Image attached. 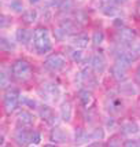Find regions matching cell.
<instances>
[{
  "label": "cell",
  "mask_w": 140,
  "mask_h": 147,
  "mask_svg": "<svg viewBox=\"0 0 140 147\" xmlns=\"http://www.w3.org/2000/svg\"><path fill=\"white\" fill-rule=\"evenodd\" d=\"M33 47L37 54L44 55L52 50V41L50 37V32L44 26H37L33 30Z\"/></svg>",
  "instance_id": "1"
},
{
  "label": "cell",
  "mask_w": 140,
  "mask_h": 147,
  "mask_svg": "<svg viewBox=\"0 0 140 147\" xmlns=\"http://www.w3.org/2000/svg\"><path fill=\"white\" fill-rule=\"evenodd\" d=\"M32 74H33L32 65L29 63L26 59L19 58L17 61H14V63L11 65V76L19 83H25L28 80H30Z\"/></svg>",
  "instance_id": "2"
},
{
  "label": "cell",
  "mask_w": 140,
  "mask_h": 147,
  "mask_svg": "<svg viewBox=\"0 0 140 147\" xmlns=\"http://www.w3.org/2000/svg\"><path fill=\"white\" fill-rule=\"evenodd\" d=\"M21 103V94L17 88H8L3 96V107L6 114H11L18 109Z\"/></svg>",
  "instance_id": "3"
},
{
  "label": "cell",
  "mask_w": 140,
  "mask_h": 147,
  "mask_svg": "<svg viewBox=\"0 0 140 147\" xmlns=\"http://www.w3.org/2000/svg\"><path fill=\"white\" fill-rule=\"evenodd\" d=\"M67 65V59L62 54H52L44 61V66L51 71H61L63 70Z\"/></svg>",
  "instance_id": "4"
},
{
  "label": "cell",
  "mask_w": 140,
  "mask_h": 147,
  "mask_svg": "<svg viewBox=\"0 0 140 147\" xmlns=\"http://www.w3.org/2000/svg\"><path fill=\"white\" fill-rule=\"evenodd\" d=\"M40 95L45 98V99H51V100H57L59 95H61V90L57 84L54 83H44L41 85V88L38 90Z\"/></svg>",
  "instance_id": "5"
},
{
  "label": "cell",
  "mask_w": 140,
  "mask_h": 147,
  "mask_svg": "<svg viewBox=\"0 0 140 147\" xmlns=\"http://www.w3.org/2000/svg\"><path fill=\"white\" fill-rule=\"evenodd\" d=\"M117 37L120 40V43L124 45H128V44H132L135 40L137 38V33L135 29H131V28H120L117 30Z\"/></svg>",
  "instance_id": "6"
},
{
  "label": "cell",
  "mask_w": 140,
  "mask_h": 147,
  "mask_svg": "<svg viewBox=\"0 0 140 147\" xmlns=\"http://www.w3.org/2000/svg\"><path fill=\"white\" fill-rule=\"evenodd\" d=\"M50 140L52 143H66L69 140V135L61 127H54L50 132Z\"/></svg>",
  "instance_id": "7"
},
{
  "label": "cell",
  "mask_w": 140,
  "mask_h": 147,
  "mask_svg": "<svg viewBox=\"0 0 140 147\" xmlns=\"http://www.w3.org/2000/svg\"><path fill=\"white\" fill-rule=\"evenodd\" d=\"M91 69L94 70L95 74H102L103 71L106 70V61H104L103 55L95 54L91 58Z\"/></svg>",
  "instance_id": "8"
},
{
  "label": "cell",
  "mask_w": 140,
  "mask_h": 147,
  "mask_svg": "<svg viewBox=\"0 0 140 147\" xmlns=\"http://www.w3.org/2000/svg\"><path fill=\"white\" fill-rule=\"evenodd\" d=\"M30 134H32V132L26 131L24 127H19V128L14 132V140H15V143H17L18 146L24 147L30 142Z\"/></svg>",
  "instance_id": "9"
},
{
  "label": "cell",
  "mask_w": 140,
  "mask_h": 147,
  "mask_svg": "<svg viewBox=\"0 0 140 147\" xmlns=\"http://www.w3.org/2000/svg\"><path fill=\"white\" fill-rule=\"evenodd\" d=\"M38 115H40V118L45 121L47 124H50L52 125L54 122H55V113H54V110L50 107V106H47V105H41L40 107H38Z\"/></svg>",
  "instance_id": "10"
},
{
  "label": "cell",
  "mask_w": 140,
  "mask_h": 147,
  "mask_svg": "<svg viewBox=\"0 0 140 147\" xmlns=\"http://www.w3.org/2000/svg\"><path fill=\"white\" fill-rule=\"evenodd\" d=\"M17 124L19 127H24V128L32 127L34 124V115L32 113H29V111H26V110H22L17 115Z\"/></svg>",
  "instance_id": "11"
},
{
  "label": "cell",
  "mask_w": 140,
  "mask_h": 147,
  "mask_svg": "<svg viewBox=\"0 0 140 147\" xmlns=\"http://www.w3.org/2000/svg\"><path fill=\"white\" fill-rule=\"evenodd\" d=\"M32 37H33V33L30 32L29 29H26V28H19L18 30L15 32V38H17V41L22 45L29 44V41L32 40Z\"/></svg>",
  "instance_id": "12"
},
{
  "label": "cell",
  "mask_w": 140,
  "mask_h": 147,
  "mask_svg": "<svg viewBox=\"0 0 140 147\" xmlns=\"http://www.w3.org/2000/svg\"><path fill=\"white\" fill-rule=\"evenodd\" d=\"M71 115H73V105L70 100H65L61 105V117L65 122L71 121Z\"/></svg>",
  "instance_id": "13"
},
{
  "label": "cell",
  "mask_w": 140,
  "mask_h": 147,
  "mask_svg": "<svg viewBox=\"0 0 140 147\" xmlns=\"http://www.w3.org/2000/svg\"><path fill=\"white\" fill-rule=\"evenodd\" d=\"M127 71H128L127 67H124V66L118 63H114L111 66V76L117 81H124L127 78Z\"/></svg>",
  "instance_id": "14"
},
{
  "label": "cell",
  "mask_w": 140,
  "mask_h": 147,
  "mask_svg": "<svg viewBox=\"0 0 140 147\" xmlns=\"http://www.w3.org/2000/svg\"><path fill=\"white\" fill-rule=\"evenodd\" d=\"M71 44L74 45L76 48L81 50V48H87L89 44V37L84 33H80V34H76L71 37Z\"/></svg>",
  "instance_id": "15"
},
{
  "label": "cell",
  "mask_w": 140,
  "mask_h": 147,
  "mask_svg": "<svg viewBox=\"0 0 140 147\" xmlns=\"http://www.w3.org/2000/svg\"><path fill=\"white\" fill-rule=\"evenodd\" d=\"M121 132L127 135H135L139 132V125L132 120H127V121L121 122Z\"/></svg>",
  "instance_id": "16"
},
{
  "label": "cell",
  "mask_w": 140,
  "mask_h": 147,
  "mask_svg": "<svg viewBox=\"0 0 140 147\" xmlns=\"http://www.w3.org/2000/svg\"><path fill=\"white\" fill-rule=\"evenodd\" d=\"M78 99H80V103L84 107H89L91 103L94 102V95L89 90H81L78 92Z\"/></svg>",
  "instance_id": "17"
},
{
  "label": "cell",
  "mask_w": 140,
  "mask_h": 147,
  "mask_svg": "<svg viewBox=\"0 0 140 147\" xmlns=\"http://www.w3.org/2000/svg\"><path fill=\"white\" fill-rule=\"evenodd\" d=\"M100 11H102L104 15H107V17H113L117 14L118 11V8L115 4L113 3H110V1H103L102 0V6H100Z\"/></svg>",
  "instance_id": "18"
},
{
  "label": "cell",
  "mask_w": 140,
  "mask_h": 147,
  "mask_svg": "<svg viewBox=\"0 0 140 147\" xmlns=\"http://www.w3.org/2000/svg\"><path fill=\"white\" fill-rule=\"evenodd\" d=\"M88 139H91V138H89L88 132L84 128L76 129V132H74V142H76V144H84V143L88 142Z\"/></svg>",
  "instance_id": "19"
},
{
  "label": "cell",
  "mask_w": 140,
  "mask_h": 147,
  "mask_svg": "<svg viewBox=\"0 0 140 147\" xmlns=\"http://www.w3.org/2000/svg\"><path fill=\"white\" fill-rule=\"evenodd\" d=\"M59 26L62 28V29H65L67 33H73V32H76V28L78 25L76 24V21L74 19H71V18H65L62 19L61 22H59Z\"/></svg>",
  "instance_id": "20"
},
{
  "label": "cell",
  "mask_w": 140,
  "mask_h": 147,
  "mask_svg": "<svg viewBox=\"0 0 140 147\" xmlns=\"http://www.w3.org/2000/svg\"><path fill=\"white\" fill-rule=\"evenodd\" d=\"M37 17H38L37 11H36L34 8H30V10H28V11L24 13V15H22V22L26 24V25H30V24H33V22L37 19Z\"/></svg>",
  "instance_id": "21"
},
{
  "label": "cell",
  "mask_w": 140,
  "mask_h": 147,
  "mask_svg": "<svg viewBox=\"0 0 140 147\" xmlns=\"http://www.w3.org/2000/svg\"><path fill=\"white\" fill-rule=\"evenodd\" d=\"M74 21H76L77 25H85L87 22H88V15L84 13L83 10H78V11H76L74 13Z\"/></svg>",
  "instance_id": "22"
},
{
  "label": "cell",
  "mask_w": 140,
  "mask_h": 147,
  "mask_svg": "<svg viewBox=\"0 0 140 147\" xmlns=\"http://www.w3.org/2000/svg\"><path fill=\"white\" fill-rule=\"evenodd\" d=\"M92 44L95 45V47H98V45H100L104 41V33L102 32V30H95V32L92 33Z\"/></svg>",
  "instance_id": "23"
},
{
  "label": "cell",
  "mask_w": 140,
  "mask_h": 147,
  "mask_svg": "<svg viewBox=\"0 0 140 147\" xmlns=\"http://www.w3.org/2000/svg\"><path fill=\"white\" fill-rule=\"evenodd\" d=\"M0 48H1V51L4 52H11L15 50V45L10 40H7L6 37H1L0 38Z\"/></svg>",
  "instance_id": "24"
},
{
  "label": "cell",
  "mask_w": 140,
  "mask_h": 147,
  "mask_svg": "<svg viewBox=\"0 0 140 147\" xmlns=\"http://www.w3.org/2000/svg\"><path fill=\"white\" fill-rule=\"evenodd\" d=\"M8 6H10V10L14 13H22L24 11V1L22 0H11Z\"/></svg>",
  "instance_id": "25"
},
{
  "label": "cell",
  "mask_w": 140,
  "mask_h": 147,
  "mask_svg": "<svg viewBox=\"0 0 140 147\" xmlns=\"http://www.w3.org/2000/svg\"><path fill=\"white\" fill-rule=\"evenodd\" d=\"M58 8H59L62 13H67L71 8H74V0H62Z\"/></svg>",
  "instance_id": "26"
},
{
  "label": "cell",
  "mask_w": 140,
  "mask_h": 147,
  "mask_svg": "<svg viewBox=\"0 0 140 147\" xmlns=\"http://www.w3.org/2000/svg\"><path fill=\"white\" fill-rule=\"evenodd\" d=\"M21 105L25 107H30V109H36L37 107V102L34 99H30L28 96H21Z\"/></svg>",
  "instance_id": "27"
},
{
  "label": "cell",
  "mask_w": 140,
  "mask_h": 147,
  "mask_svg": "<svg viewBox=\"0 0 140 147\" xmlns=\"http://www.w3.org/2000/svg\"><path fill=\"white\" fill-rule=\"evenodd\" d=\"M89 138L92 140H102L104 138V129L103 128H95L91 134H89Z\"/></svg>",
  "instance_id": "28"
},
{
  "label": "cell",
  "mask_w": 140,
  "mask_h": 147,
  "mask_svg": "<svg viewBox=\"0 0 140 147\" xmlns=\"http://www.w3.org/2000/svg\"><path fill=\"white\" fill-rule=\"evenodd\" d=\"M67 34H69V33L66 32L65 29H62L61 26H59V28H57V29L54 30V36H55V38H57V40H59V41L65 40V38L67 37Z\"/></svg>",
  "instance_id": "29"
},
{
  "label": "cell",
  "mask_w": 140,
  "mask_h": 147,
  "mask_svg": "<svg viewBox=\"0 0 140 147\" xmlns=\"http://www.w3.org/2000/svg\"><path fill=\"white\" fill-rule=\"evenodd\" d=\"M107 147H121V140L118 136H111L107 142Z\"/></svg>",
  "instance_id": "30"
},
{
  "label": "cell",
  "mask_w": 140,
  "mask_h": 147,
  "mask_svg": "<svg viewBox=\"0 0 140 147\" xmlns=\"http://www.w3.org/2000/svg\"><path fill=\"white\" fill-rule=\"evenodd\" d=\"M71 59L74 62H77V63H80L83 61V52L80 51V50H73L71 51Z\"/></svg>",
  "instance_id": "31"
},
{
  "label": "cell",
  "mask_w": 140,
  "mask_h": 147,
  "mask_svg": "<svg viewBox=\"0 0 140 147\" xmlns=\"http://www.w3.org/2000/svg\"><path fill=\"white\" fill-rule=\"evenodd\" d=\"M11 22H13V21H11V18H10V17H7V15H4V14L0 17V28H1V29L7 28V26L10 25Z\"/></svg>",
  "instance_id": "32"
},
{
  "label": "cell",
  "mask_w": 140,
  "mask_h": 147,
  "mask_svg": "<svg viewBox=\"0 0 140 147\" xmlns=\"http://www.w3.org/2000/svg\"><path fill=\"white\" fill-rule=\"evenodd\" d=\"M40 140H41V136H40V134H38L37 131H33L32 134H30V142H32L33 144H38V143H40Z\"/></svg>",
  "instance_id": "33"
},
{
  "label": "cell",
  "mask_w": 140,
  "mask_h": 147,
  "mask_svg": "<svg viewBox=\"0 0 140 147\" xmlns=\"http://www.w3.org/2000/svg\"><path fill=\"white\" fill-rule=\"evenodd\" d=\"M0 77H1L0 85H1V88H3V90H6L7 87H8V77H7V73H6V71H1Z\"/></svg>",
  "instance_id": "34"
},
{
  "label": "cell",
  "mask_w": 140,
  "mask_h": 147,
  "mask_svg": "<svg viewBox=\"0 0 140 147\" xmlns=\"http://www.w3.org/2000/svg\"><path fill=\"white\" fill-rule=\"evenodd\" d=\"M122 147H140V143L137 140H133V139H128L124 142Z\"/></svg>",
  "instance_id": "35"
},
{
  "label": "cell",
  "mask_w": 140,
  "mask_h": 147,
  "mask_svg": "<svg viewBox=\"0 0 140 147\" xmlns=\"http://www.w3.org/2000/svg\"><path fill=\"white\" fill-rule=\"evenodd\" d=\"M61 1L62 0H47V6L50 7H59V4H61Z\"/></svg>",
  "instance_id": "36"
},
{
  "label": "cell",
  "mask_w": 140,
  "mask_h": 147,
  "mask_svg": "<svg viewBox=\"0 0 140 147\" xmlns=\"http://www.w3.org/2000/svg\"><path fill=\"white\" fill-rule=\"evenodd\" d=\"M103 1H110V3H113L115 6H122V4H125L128 0H103Z\"/></svg>",
  "instance_id": "37"
},
{
  "label": "cell",
  "mask_w": 140,
  "mask_h": 147,
  "mask_svg": "<svg viewBox=\"0 0 140 147\" xmlns=\"http://www.w3.org/2000/svg\"><path fill=\"white\" fill-rule=\"evenodd\" d=\"M135 77H136V81L140 84V63L137 65V67H136V70H135Z\"/></svg>",
  "instance_id": "38"
},
{
  "label": "cell",
  "mask_w": 140,
  "mask_h": 147,
  "mask_svg": "<svg viewBox=\"0 0 140 147\" xmlns=\"http://www.w3.org/2000/svg\"><path fill=\"white\" fill-rule=\"evenodd\" d=\"M88 147H100V143H99V142H95L94 144H91V146H88Z\"/></svg>",
  "instance_id": "39"
},
{
  "label": "cell",
  "mask_w": 140,
  "mask_h": 147,
  "mask_svg": "<svg viewBox=\"0 0 140 147\" xmlns=\"http://www.w3.org/2000/svg\"><path fill=\"white\" fill-rule=\"evenodd\" d=\"M29 1H30V3H32V4H34V3H38V1H40V0H29Z\"/></svg>",
  "instance_id": "40"
},
{
  "label": "cell",
  "mask_w": 140,
  "mask_h": 147,
  "mask_svg": "<svg viewBox=\"0 0 140 147\" xmlns=\"http://www.w3.org/2000/svg\"><path fill=\"white\" fill-rule=\"evenodd\" d=\"M137 14H139V17H140V3H139V6H137Z\"/></svg>",
  "instance_id": "41"
},
{
  "label": "cell",
  "mask_w": 140,
  "mask_h": 147,
  "mask_svg": "<svg viewBox=\"0 0 140 147\" xmlns=\"http://www.w3.org/2000/svg\"><path fill=\"white\" fill-rule=\"evenodd\" d=\"M44 147H57V146H54V144H47V146H44Z\"/></svg>",
  "instance_id": "42"
},
{
  "label": "cell",
  "mask_w": 140,
  "mask_h": 147,
  "mask_svg": "<svg viewBox=\"0 0 140 147\" xmlns=\"http://www.w3.org/2000/svg\"><path fill=\"white\" fill-rule=\"evenodd\" d=\"M139 50H140V47H139Z\"/></svg>",
  "instance_id": "43"
}]
</instances>
